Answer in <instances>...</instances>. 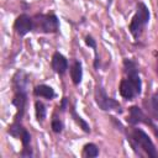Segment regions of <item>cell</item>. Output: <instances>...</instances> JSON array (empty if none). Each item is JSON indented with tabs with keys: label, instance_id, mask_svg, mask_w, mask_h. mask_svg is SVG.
I'll use <instances>...</instances> for the list:
<instances>
[{
	"label": "cell",
	"instance_id": "obj_12",
	"mask_svg": "<svg viewBox=\"0 0 158 158\" xmlns=\"http://www.w3.org/2000/svg\"><path fill=\"white\" fill-rule=\"evenodd\" d=\"M70 77L72 80L75 85H78L81 81V77H83V70H81V64L80 62H75L72 68H70Z\"/></svg>",
	"mask_w": 158,
	"mask_h": 158
},
{
	"label": "cell",
	"instance_id": "obj_18",
	"mask_svg": "<svg viewBox=\"0 0 158 158\" xmlns=\"http://www.w3.org/2000/svg\"><path fill=\"white\" fill-rule=\"evenodd\" d=\"M85 42H86V44L89 46V47H91V48H96V44H95V41L93 40V37H90V36H88L86 38H85Z\"/></svg>",
	"mask_w": 158,
	"mask_h": 158
},
{
	"label": "cell",
	"instance_id": "obj_19",
	"mask_svg": "<svg viewBox=\"0 0 158 158\" xmlns=\"http://www.w3.org/2000/svg\"><path fill=\"white\" fill-rule=\"evenodd\" d=\"M65 104H67V98H64V99H63V101H62V106H60L62 111H64V110H65Z\"/></svg>",
	"mask_w": 158,
	"mask_h": 158
},
{
	"label": "cell",
	"instance_id": "obj_16",
	"mask_svg": "<svg viewBox=\"0 0 158 158\" xmlns=\"http://www.w3.org/2000/svg\"><path fill=\"white\" fill-rule=\"evenodd\" d=\"M72 116H73V118L75 120V122L83 128V131H85V132H90V127H89V125L80 117V116H78L77 115V112H75V110L74 109H72Z\"/></svg>",
	"mask_w": 158,
	"mask_h": 158
},
{
	"label": "cell",
	"instance_id": "obj_3",
	"mask_svg": "<svg viewBox=\"0 0 158 158\" xmlns=\"http://www.w3.org/2000/svg\"><path fill=\"white\" fill-rule=\"evenodd\" d=\"M149 21V10L143 2L137 4V11L135 16L132 17V21L130 23V32L133 35L135 38H137L141 35V31L144 25H147Z\"/></svg>",
	"mask_w": 158,
	"mask_h": 158
},
{
	"label": "cell",
	"instance_id": "obj_13",
	"mask_svg": "<svg viewBox=\"0 0 158 158\" xmlns=\"http://www.w3.org/2000/svg\"><path fill=\"white\" fill-rule=\"evenodd\" d=\"M36 107V117L38 121H43L46 118V107L41 101H36L35 104Z\"/></svg>",
	"mask_w": 158,
	"mask_h": 158
},
{
	"label": "cell",
	"instance_id": "obj_14",
	"mask_svg": "<svg viewBox=\"0 0 158 158\" xmlns=\"http://www.w3.org/2000/svg\"><path fill=\"white\" fill-rule=\"evenodd\" d=\"M151 112L154 120H158V91L151 99Z\"/></svg>",
	"mask_w": 158,
	"mask_h": 158
},
{
	"label": "cell",
	"instance_id": "obj_6",
	"mask_svg": "<svg viewBox=\"0 0 158 158\" xmlns=\"http://www.w3.org/2000/svg\"><path fill=\"white\" fill-rule=\"evenodd\" d=\"M14 28L17 32V35L25 36L31 30H33V21H32V19L30 16H27L26 14H22L20 16H17V19L15 20Z\"/></svg>",
	"mask_w": 158,
	"mask_h": 158
},
{
	"label": "cell",
	"instance_id": "obj_17",
	"mask_svg": "<svg viewBox=\"0 0 158 158\" xmlns=\"http://www.w3.org/2000/svg\"><path fill=\"white\" fill-rule=\"evenodd\" d=\"M52 130L56 132V133H59V132H62V130H63V123L59 121V118H53L52 120Z\"/></svg>",
	"mask_w": 158,
	"mask_h": 158
},
{
	"label": "cell",
	"instance_id": "obj_7",
	"mask_svg": "<svg viewBox=\"0 0 158 158\" xmlns=\"http://www.w3.org/2000/svg\"><path fill=\"white\" fill-rule=\"evenodd\" d=\"M128 112H130V114H128V117H127V122H128V123L136 125V123L143 122V123L149 125V126H152L153 128H156L154 125L152 123V121L142 112V110H141L139 107H137V106H131V107L128 109Z\"/></svg>",
	"mask_w": 158,
	"mask_h": 158
},
{
	"label": "cell",
	"instance_id": "obj_4",
	"mask_svg": "<svg viewBox=\"0 0 158 158\" xmlns=\"http://www.w3.org/2000/svg\"><path fill=\"white\" fill-rule=\"evenodd\" d=\"M32 21H33V30L40 31V32L52 33V32H57L59 28L58 19L52 14L36 15L32 19Z\"/></svg>",
	"mask_w": 158,
	"mask_h": 158
},
{
	"label": "cell",
	"instance_id": "obj_1",
	"mask_svg": "<svg viewBox=\"0 0 158 158\" xmlns=\"http://www.w3.org/2000/svg\"><path fill=\"white\" fill-rule=\"evenodd\" d=\"M131 142H132V146L135 148L136 147L142 148L148 154V157H152V158H157L158 157V152H157L153 142L151 141V138L148 137V135L146 132H143L142 130H139V128L132 130Z\"/></svg>",
	"mask_w": 158,
	"mask_h": 158
},
{
	"label": "cell",
	"instance_id": "obj_15",
	"mask_svg": "<svg viewBox=\"0 0 158 158\" xmlns=\"http://www.w3.org/2000/svg\"><path fill=\"white\" fill-rule=\"evenodd\" d=\"M84 154L86 157H96L99 154V149L94 143H88L84 146Z\"/></svg>",
	"mask_w": 158,
	"mask_h": 158
},
{
	"label": "cell",
	"instance_id": "obj_9",
	"mask_svg": "<svg viewBox=\"0 0 158 158\" xmlns=\"http://www.w3.org/2000/svg\"><path fill=\"white\" fill-rule=\"evenodd\" d=\"M52 68L58 74H64L68 69V60L67 58L60 54L59 52H56L52 57Z\"/></svg>",
	"mask_w": 158,
	"mask_h": 158
},
{
	"label": "cell",
	"instance_id": "obj_10",
	"mask_svg": "<svg viewBox=\"0 0 158 158\" xmlns=\"http://www.w3.org/2000/svg\"><path fill=\"white\" fill-rule=\"evenodd\" d=\"M12 105L16 106L17 112H16V120H20L23 116L25 112V105H26V94L25 91H17L12 99Z\"/></svg>",
	"mask_w": 158,
	"mask_h": 158
},
{
	"label": "cell",
	"instance_id": "obj_11",
	"mask_svg": "<svg viewBox=\"0 0 158 158\" xmlns=\"http://www.w3.org/2000/svg\"><path fill=\"white\" fill-rule=\"evenodd\" d=\"M33 94H35L36 96L44 98V99H47V100H51V99L54 98V90H53L51 86L44 85V84L37 85V86L33 89Z\"/></svg>",
	"mask_w": 158,
	"mask_h": 158
},
{
	"label": "cell",
	"instance_id": "obj_20",
	"mask_svg": "<svg viewBox=\"0 0 158 158\" xmlns=\"http://www.w3.org/2000/svg\"><path fill=\"white\" fill-rule=\"evenodd\" d=\"M157 74H158V60H157Z\"/></svg>",
	"mask_w": 158,
	"mask_h": 158
},
{
	"label": "cell",
	"instance_id": "obj_8",
	"mask_svg": "<svg viewBox=\"0 0 158 158\" xmlns=\"http://www.w3.org/2000/svg\"><path fill=\"white\" fill-rule=\"evenodd\" d=\"M9 133H10L11 136H14V137L21 138V142H22L23 147H27L28 143H30V141H31V136H30V133L27 132V130L23 128V127H22L20 123H17V122L12 123V125L9 127Z\"/></svg>",
	"mask_w": 158,
	"mask_h": 158
},
{
	"label": "cell",
	"instance_id": "obj_5",
	"mask_svg": "<svg viewBox=\"0 0 158 158\" xmlns=\"http://www.w3.org/2000/svg\"><path fill=\"white\" fill-rule=\"evenodd\" d=\"M95 100H96V104L99 105V107L101 110L109 111V110H112L114 109V110H116L118 112H122L120 104L116 100L109 98L101 85H98L96 89H95Z\"/></svg>",
	"mask_w": 158,
	"mask_h": 158
},
{
	"label": "cell",
	"instance_id": "obj_2",
	"mask_svg": "<svg viewBox=\"0 0 158 158\" xmlns=\"http://www.w3.org/2000/svg\"><path fill=\"white\" fill-rule=\"evenodd\" d=\"M127 74H128V78L123 79L120 84V94L125 99L131 100L141 93V79H139L138 72H132Z\"/></svg>",
	"mask_w": 158,
	"mask_h": 158
}]
</instances>
